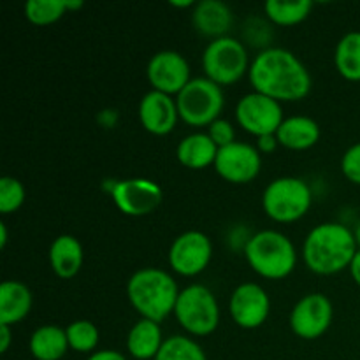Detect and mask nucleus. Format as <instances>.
<instances>
[{
    "mask_svg": "<svg viewBox=\"0 0 360 360\" xmlns=\"http://www.w3.org/2000/svg\"><path fill=\"white\" fill-rule=\"evenodd\" d=\"M250 83L257 94L281 102L302 101L311 91V76L304 63L283 48H266L250 67Z\"/></svg>",
    "mask_w": 360,
    "mask_h": 360,
    "instance_id": "f257e3e1",
    "label": "nucleus"
},
{
    "mask_svg": "<svg viewBox=\"0 0 360 360\" xmlns=\"http://www.w3.org/2000/svg\"><path fill=\"white\" fill-rule=\"evenodd\" d=\"M357 252L354 232L347 225L334 221L316 225L302 245L304 264L309 271L322 276H330L350 267Z\"/></svg>",
    "mask_w": 360,
    "mask_h": 360,
    "instance_id": "f03ea898",
    "label": "nucleus"
},
{
    "mask_svg": "<svg viewBox=\"0 0 360 360\" xmlns=\"http://www.w3.org/2000/svg\"><path fill=\"white\" fill-rule=\"evenodd\" d=\"M127 295L143 319L160 323L174 313L179 290L171 274L157 267H146L130 276Z\"/></svg>",
    "mask_w": 360,
    "mask_h": 360,
    "instance_id": "7ed1b4c3",
    "label": "nucleus"
},
{
    "mask_svg": "<svg viewBox=\"0 0 360 360\" xmlns=\"http://www.w3.org/2000/svg\"><path fill=\"white\" fill-rule=\"evenodd\" d=\"M250 267L266 280H283L297 264V252L290 239L278 231H260L245 245Z\"/></svg>",
    "mask_w": 360,
    "mask_h": 360,
    "instance_id": "20e7f679",
    "label": "nucleus"
},
{
    "mask_svg": "<svg viewBox=\"0 0 360 360\" xmlns=\"http://www.w3.org/2000/svg\"><path fill=\"white\" fill-rule=\"evenodd\" d=\"M313 202L311 188L306 181L292 176L278 178L267 185L262 195V207L271 220L292 224L304 217Z\"/></svg>",
    "mask_w": 360,
    "mask_h": 360,
    "instance_id": "39448f33",
    "label": "nucleus"
},
{
    "mask_svg": "<svg viewBox=\"0 0 360 360\" xmlns=\"http://www.w3.org/2000/svg\"><path fill=\"white\" fill-rule=\"evenodd\" d=\"M176 105L186 125L210 127L224 111V90L207 77H195L179 91Z\"/></svg>",
    "mask_w": 360,
    "mask_h": 360,
    "instance_id": "423d86ee",
    "label": "nucleus"
},
{
    "mask_svg": "<svg viewBox=\"0 0 360 360\" xmlns=\"http://www.w3.org/2000/svg\"><path fill=\"white\" fill-rule=\"evenodd\" d=\"M174 315L186 333L199 338L210 336L220 323L217 297L204 285H190L179 292Z\"/></svg>",
    "mask_w": 360,
    "mask_h": 360,
    "instance_id": "0eeeda50",
    "label": "nucleus"
},
{
    "mask_svg": "<svg viewBox=\"0 0 360 360\" xmlns=\"http://www.w3.org/2000/svg\"><path fill=\"white\" fill-rule=\"evenodd\" d=\"M248 51L245 44L234 37H221L211 41L202 55V69L207 79L218 86H231L250 72Z\"/></svg>",
    "mask_w": 360,
    "mask_h": 360,
    "instance_id": "6e6552de",
    "label": "nucleus"
},
{
    "mask_svg": "<svg viewBox=\"0 0 360 360\" xmlns=\"http://www.w3.org/2000/svg\"><path fill=\"white\" fill-rule=\"evenodd\" d=\"M236 120L239 127L257 137L276 136L283 118V108L274 98L262 94L245 95L236 108Z\"/></svg>",
    "mask_w": 360,
    "mask_h": 360,
    "instance_id": "1a4fd4ad",
    "label": "nucleus"
},
{
    "mask_svg": "<svg viewBox=\"0 0 360 360\" xmlns=\"http://www.w3.org/2000/svg\"><path fill=\"white\" fill-rule=\"evenodd\" d=\"M213 245L204 232L188 231L172 241L169 248V264L181 276H197L211 262Z\"/></svg>",
    "mask_w": 360,
    "mask_h": 360,
    "instance_id": "9d476101",
    "label": "nucleus"
},
{
    "mask_svg": "<svg viewBox=\"0 0 360 360\" xmlns=\"http://www.w3.org/2000/svg\"><path fill=\"white\" fill-rule=\"evenodd\" d=\"M111 197L116 207L127 217H144L160 206L162 188L155 181L146 178H130L115 181Z\"/></svg>",
    "mask_w": 360,
    "mask_h": 360,
    "instance_id": "9b49d317",
    "label": "nucleus"
},
{
    "mask_svg": "<svg viewBox=\"0 0 360 360\" xmlns=\"http://www.w3.org/2000/svg\"><path fill=\"white\" fill-rule=\"evenodd\" d=\"M333 302L323 294H308L299 299L290 313V327L302 340H319L333 323Z\"/></svg>",
    "mask_w": 360,
    "mask_h": 360,
    "instance_id": "f8f14e48",
    "label": "nucleus"
},
{
    "mask_svg": "<svg viewBox=\"0 0 360 360\" xmlns=\"http://www.w3.org/2000/svg\"><path fill=\"white\" fill-rule=\"evenodd\" d=\"M262 167L259 148L246 143H232L229 146L220 148L214 160V169L218 174L229 183L245 185L253 181L259 176Z\"/></svg>",
    "mask_w": 360,
    "mask_h": 360,
    "instance_id": "ddd939ff",
    "label": "nucleus"
},
{
    "mask_svg": "<svg viewBox=\"0 0 360 360\" xmlns=\"http://www.w3.org/2000/svg\"><path fill=\"white\" fill-rule=\"evenodd\" d=\"M146 76L155 91L176 95L190 83V65L185 56L178 51H158L148 63Z\"/></svg>",
    "mask_w": 360,
    "mask_h": 360,
    "instance_id": "4468645a",
    "label": "nucleus"
},
{
    "mask_svg": "<svg viewBox=\"0 0 360 360\" xmlns=\"http://www.w3.org/2000/svg\"><path fill=\"white\" fill-rule=\"evenodd\" d=\"M231 316L241 329H257L267 320L271 301L267 292L257 283H243L231 295Z\"/></svg>",
    "mask_w": 360,
    "mask_h": 360,
    "instance_id": "2eb2a0df",
    "label": "nucleus"
},
{
    "mask_svg": "<svg viewBox=\"0 0 360 360\" xmlns=\"http://www.w3.org/2000/svg\"><path fill=\"white\" fill-rule=\"evenodd\" d=\"M179 118L178 105L171 95L162 91H148L139 104L141 125L153 136H167Z\"/></svg>",
    "mask_w": 360,
    "mask_h": 360,
    "instance_id": "dca6fc26",
    "label": "nucleus"
},
{
    "mask_svg": "<svg viewBox=\"0 0 360 360\" xmlns=\"http://www.w3.org/2000/svg\"><path fill=\"white\" fill-rule=\"evenodd\" d=\"M192 23L202 37L217 41V39L227 37L234 23V16L227 4L220 0H202L193 7Z\"/></svg>",
    "mask_w": 360,
    "mask_h": 360,
    "instance_id": "f3484780",
    "label": "nucleus"
},
{
    "mask_svg": "<svg viewBox=\"0 0 360 360\" xmlns=\"http://www.w3.org/2000/svg\"><path fill=\"white\" fill-rule=\"evenodd\" d=\"M84 253L83 246L74 236L63 234L58 236L51 243L49 248V264H51L53 273L62 280H70L79 273L83 266Z\"/></svg>",
    "mask_w": 360,
    "mask_h": 360,
    "instance_id": "a211bd4d",
    "label": "nucleus"
},
{
    "mask_svg": "<svg viewBox=\"0 0 360 360\" xmlns=\"http://www.w3.org/2000/svg\"><path fill=\"white\" fill-rule=\"evenodd\" d=\"M32 309V292L21 281L7 280L0 285V326L21 322Z\"/></svg>",
    "mask_w": 360,
    "mask_h": 360,
    "instance_id": "6ab92c4d",
    "label": "nucleus"
},
{
    "mask_svg": "<svg viewBox=\"0 0 360 360\" xmlns=\"http://www.w3.org/2000/svg\"><path fill=\"white\" fill-rule=\"evenodd\" d=\"M276 139L287 150H309L320 139V127L309 116H292L287 118L276 132Z\"/></svg>",
    "mask_w": 360,
    "mask_h": 360,
    "instance_id": "aec40b11",
    "label": "nucleus"
},
{
    "mask_svg": "<svg viewBox=\"0 0 360 360\" xmlns=\"http://www.w3.org/2000/svg\"><path fill=\"white\" fill-rule=\"evenodd\" d=\"M218 155V146L207 134L197 132L186 136L176 148V157L179 164L188 169H206L214 164Z\"/></svg>",
    "mask_w": 360,
    "mask_h": 360,
    "instance_id": "412c9836",
    "label": "nucleus"
},
{
    "mask_svg": "<svg viewBox=\"0 0 360 360\" xmlns=\"http://www.w3.org/2000/svg\"><path fill=\"white\" fill-rule=\"evenodd\" d=\"M162 345H164L162 329L153 320L141 319L127 336V350L137 360H155Z\"/></svg>",
    "mask_w": 360,
    "mask_h": 360,
    "instance_id": "4be33fe9",
    "label": "nucleus"
},
{
    "mask_svg": "<svg viewBox=\"0 0 360 360\" xmlns=\"http://www.w3.org/2000/svg\"><path fill=\"white\" fill-rule=\"evenodd\" d=\"M65 329L56 326H42L30 338V354L37 360H60L69 350Z\"/></svg>",
    "mask_w": 360,
    "mask_h": 360,
    "instance_id": "5701e85b",
    "label": "nucleus"
},
{
    "mask_svg": "<svg viewBox=\"0 0 360 360\" xmlns=\"http://www.w3.org/2000/svg\"><path fill=\"white\" fill-rule=\"evenodd\" d=\"M334 63L345 79L360 81V32H350L341 37L334 53Z\"/></svg>",
    "mask_w": 360,
    "mask_h": 360,
    "instance_id": "b1692460",
    "label": "nucleus"
},
{
    "mask_svg": "<svg viewBox=\"0 0 360 360\" xmlns=\"http://www.w3.org/2000/svg\"><path fill=\"white\" fill-rule=\"evenodd\" d=\"M313 9V2L309 0H297V2H281V0H267L264 4V13L280 27H294L309 16Z\"/></svg>",
    "mask_w": 360,
    "mask_h": 360,
    "instance_id": "393cba45",
    "label": "nucleus"
},
{
    "mask_svg": "<svg viewBox=\"0 0 360 360\" xmlns=\"http://www.w3.org/2000/svg\"><path fill=\"white\" fill-rule=\"evenodd\" d=\"M155 360H207L202 347L192 338L171 336L164 341Z\"/></svg>",
    "mask_w": 360,
    "mask_h": 360,
    "instance_id": "a878e982",
    "label": "nucleus"
},
{
    "mask_svg": "<svg viewBox=\"0 0 360 360\" xmlns=\"http://www.w3.org/2000/svg\"><path fill=\"white\" fill-rule=\"evenodd\" d=\"M69 347L77 354H90L97 348L101 333L90 320H76L65 329Z\"/></svg>",
    "mask_w": 360,
    "mask_h": 360,
    "instance_id": "bb28decb",
    "label": "nucleus"
},
{
    "mask_svg": "<svg viewBox=\"0 0 360 360\" xmlns=\"http://www.w3.org/2000/svg\"><path fill=\"white\" fill-rule=\"evenodd\" d=\"M67 0H30L25 4V16L37 27L51 25L65 14Z\"/></svg>",
    "mask_w": 360,
    "mask_h": 360,
    "instance_id": "cd10ccee",
    "label": "nucleus"
},
{
    "mask_svg": "<svg viewBox=\"0 0 360 360\" xmlns=\"http://www.w3.org/2000/svg\"><path fill=\"white\" fill-rule=\"evenodd\" d=\"M25 202V186L20 179L6 178L0 179V213L9 214L20 210Z\"/></svg>",
    "mask_w": 360,
    "mask_h": 360,
    "instance_id": "c85d7f7f",
    "label": "nucleus"
},
{
    "mask_svg": "<svg viewBox=\"0 0 360 360\" xmlns=\"http://www.w3.org/2000/svg\"><path fill=\"white\" fill-rule=\"evenodd\" d=\"M243 34H245V41L250 46H255V48H264L273 39L271 25L259 20V18H250L245 23V27H243Z\"/></svg>",
    "mask_w": 360,
    "mask_h": 360,
    "instance_id": "c756f323",
    "label": "nucleus"
},
{
    "mask_svg": "<svg viewBox=\"0 0 360 360\" xmlns=\"http://www.w3.org/2000/svg\"><path fill=\"white\" fill-rule=\"evenodd\" d=\"M207 136L213 139V143L217 144L218 150L236 143V130L234 127H232V123L227 122V120L218 118L217 122L211 123V125L207 127Z\"/></svg>",
    "mask_w": 360,
    "mask_h": 360,
    "instance_id": "7c9ffc66",
    "label": "nucleus"
},
{
    "mask_svg": "<svg viewBox=\"0 0 360 360\" xmlns=\"http://www.w3.org/2000/svg\"><path fill=\"white\" fill-rule=\"evenodd\" d=\"M341 171L347 176L348 181L360 185V143L348 148L341 160Z\"/></svg>",
    "mask_w": 360,
    "mask_h": 360,
    "instance_id": "2f4dec72",
    "label": "nucleus"
},
{
    "mask_svg": "<svg viewBox=\"0 0 360 360\" xmlns=\"http://www.w3.org/2000/svg\"><path fill=\"white\" fill-rule=\"evenodd\" d=\"M88 360H127V357L116 350H98L91 354Z\"/></svg>",
    "mask_w": 360,
    "mask_h": 360,
    "instance_id": "473e14b6",
    "label": "nucleus"
},
{
    "mask_svg": "<svg viewBox=\"0 0 360 360\" xmlns=\"http://www.w3.org/2000/svg\"><path fill=\"white\" fill-rule=\"evenodd\" d=\"M278 144L280 143H278L276 136L259 137V151H262V153H273Z\"/></svg>",
    "mask_w": 360,
    "mask_h": 360,
    "instance_id": "72a5a7b5",
    "label": "nucleus"
},
{
    "mask_svg": "<svg viewBox=\"0 0 360 360\" xmlns=\"http://www.w3.org/2000/svg\"><path fill=\"white\" fill-rule=\"evenodd\" d=\"M11 345V327L9 326H0V352L6 354L7 348Z\"/></svg>",
    "mask_w": 360,
    "mask_h": 360,
    "instance_id": "f704fd0d",
    "label": "nucleus"
},
{
    "mask_svg": "<svg viewBox=\"0 0 360 360\" xmlns=\"http://www.w3.org/2000/svg\"><path fill=\"white\" fill-rule=\"evenodd\" d=\"M350 273H352V278H354L355 283L360 287V250L357 253H355L354 260H352V266H350Z\"/></svg>",
    "mask_w": 360,
    "mask_h": 360,
    "instance_id": "c9c22d12",
    "label": "nucleus"
},
{
    "mask_svg": "<svg viewBox=\"0 0 360 360\" xmlns=\"http://www.w3.org/2000/svg\"><path fill=\"white\" fill-rule=\"evenodd\" d=\"M6 243H7V229L6 224H0V248H6Z\"/></svg>",
    "mask_w": 360,
    "mask_h": 360,
    "instance_id": "e433bc0d",
    "label": "nucleus"
},
{
    "mask_svg": "<svg viewBox=\"0 0 360 360\" xmlns=\"http://www.w3.org/2000/svg\"><path fill=\"white\" fill-rule=\"evenodd\" d=\"M195 4L197 2H193V0H183V2H178V0H171V6L183 7V9H185V7H195Z\"/></svg>",
    "mask_w": 360,
    "mask_h": 360,
    "instance_id": "4c0bfd02",
    "label": "nucleus"
},
{
    "mask_svg": "<svg viewBox=\"0 0 360 360\" xmlns=\"http://www.w3.org/2000/svg\"><path fill=\"white\" fill-rule=\"evenodd\" d=\"M79 7H83V2H81V0H67V9L76 11L79 9Z\"/></svg>",
    "mask_w": 360,
    "mask_h": 360,
    "instance_id": "58836bf2",
    "label": "nucleus"
},
{
    "mask_svg": "<svg viewBox=\"0 0 360 360\" xmlns=\"http://www.w3.org/2000/svg\"><path fill=\"white\" fill-rule=\"evenodd\" d=\"M354 234H355V239H357V245L360 246V221L357 224V227H355Z\"/></svg>",
    "mask_w": 360,
    "mask_h": 360,
    "instance_id": "ea45409f",
    "label": "nucleus"
}]
</instances>
